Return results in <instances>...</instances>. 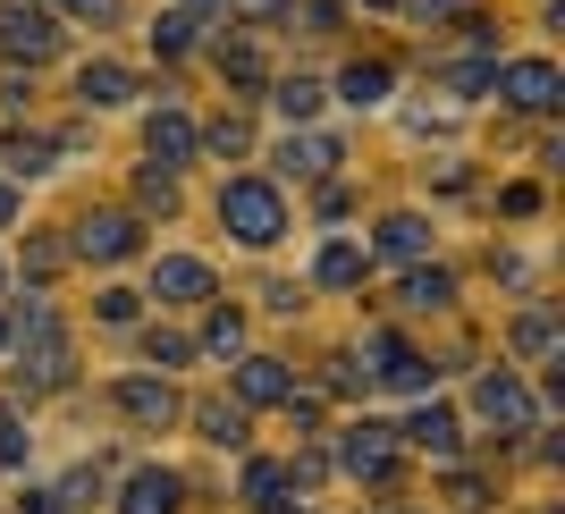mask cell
<instances>
[{"instance_id": "cell-32", "label": "cell", "mask_w": 565, "mask_h": 514, "mask_svg": "<svg viewBox=\"0 0 565 514\" xmlns=\"http://www.w3.org/2000/svg\"><path fill=\"white\" fill-rule=\"evenodd\" d=\"M60 9H68V18H85V25H110V18H118V0H60Z\"/></svg>"}, {"instance_id": "cell-26", "label": "cell", "mask_w": 565, "mask_h": 514, "mask_svg": "<svg viewBox=\"0 0 565 514\" xmlns=\"http://www.w3.org/2000/svg\"><path fill=\"white\" fill-rule=\"evenodd\" d=\"M279 490H287V472H279V464H254V472H245V497H254V506H270Z\"/></svg>"}, {"instance_id": "cell-6", "label": "cell", "mask_w": 565, "mask_h": 514, "mask_svg": "<svg viewBox=\"0 0 565 514\" xmlns=\"http://www.w3.org/2000/svg\"><path fill=\"white\" fill-rule=\"evenodd\" d=\"M0 43L18 51V60H43V51L60 43V25H51V9H34V0H9V9H0Z\"/></svg>"}, {"instance_id": "cell-27", "label": "cell", "mask_w": 565, "mask_h": 514, "mask_svg": "<svg viewBox=\"0 0 565 514\" xmlns=\"http://www.w3.org/2000/svg\"><path fill=\"white\" fill-rule=\"evenodd\" d=\"M203 346H212V354H236V346H245V321H236V312H220V321L203 329Z\"/></svg>"}, {"instance_id": "cell-2", "label": "cell", "mask_w": 565, "mask_h": 514, "mask_svg": "<svg viewBox=\"0 0 565 514\" xmlns=\"http://www.w3.org/2000/svg\"><path fill=\"white\" fill-rule=\"evenodd\" d=\"M9 346H18V363L43 379V388H51V379H68V338H60V321H51L43 304H25V321L9 329Z\"/></svg>"}, {"instance_id": "cell-28", "label": "cell", "mask_w": 565, "mask_h": 514, "mask_svg": "<svg viewBox=\"0 0 565 514\" xmlns=\"http://www.w3.org/2000/svg\"><path fill=\"white\" fill-rule=\"evenodd\" d=\"M0 464H25V430H18V414L0 405Z\"/></svg>"}, {"instance_id": "cell-24", "label": "cell", "mask_w": 565, "mask_h": 514, "mask_svg": "<svg viewBox=\"0 0 565 514\" xmlns=\"http://www.w3.org/2000/svg\"><path fill=\"white\" fill-rule=\"evenodd\" d=\"M203 430H212V447H245V414H228V405H203Z\"/></svg>"}, {"instance_id": "cell-11", "label": "cell", "mask_w": 565, "mask_h": 514, "mask_svg": "<svg viewBox=\"0 0 565 514\" xmlns=\"http://www.w3.org/2000/svg\"><path fill=\"white\" fill-rule=\"evenodd\" d=\"M363 363H380L372 379H388V388H423V379H430V363H423V354H405L397 338H363Z\"/></svg>"}, {"instance_id": "cell-9", "label": "cell", "mask_w": 565, "mask_h": 514, "mask_svg": "<svg viewBox=\"0 0 565 514\" xmlns=\"http://www.w3.org/2000/svg\"><path fill=\"white\" fill-rule=\"evenodd\" d=\"M118 405H127V421H143V430H169V421H178V388H169V379H127Z\"/></svg>"}, {"instance_id": "cell-7", "label": "cell", "mask_w": 565, "mask_h": 514, "mask_svg": "<svg viewBox=\"0 0 565 514\" xmlns=\"http://www.w3.org/2000/svg\"><path fill=\"white\" fill-rule=\"evenodd\" d=\"M76 254L85 261H127L136 254V219H127V211H94V219L76 228Z\"/></svg>"}, {"instance_id": "cell-29", "label": "cell", "mask_w": 565, "mask_h": 514, "mask_svg": "<svg viewBox=\"0 0 565 514\" xmlns=\"http://www.w3.org/2000/svg\"><path fill=\"white\" fill-rule=\"evenodd\" d=\"M51 161V143H9V178H34Z\"/></svg>"}, {"instance_id": "cell-25", "label": "cell", "mask_w": 565, "mask_h": 514, "mask_svg": "<svg viewBox=\"0 0 565 514\" xmlns=\"http://www.w3.org/2000/svg\"><path fill=\"white\" fill-rule=\"evenodd\" d=\"M203 143H212L220 161H236V152H245V143H254V136H245V118H220V127H212V136H203Z\"/></svg>"}, {"instance_id": "cell-15", "label": "cell", "mask_w": 565, "mask_h": 514, "mask_svg": "<svg viewBox=\"0 0 565 514\" xmlns=\"http://www.w3.org/2000/svg\"><path fill=\"white\" fill-rule=\"evenodd\" d=\"M405 447H423V456H456V414H448V405H423V414L405 421Z\"/></svg>"}, {"instance_id": "cell-34", "label": "cell", "mask_w": 565, "mask_h": 514, "mask_svg": "<svg viewBox=\"0 0 565 514\" xmlns=\"http://www.w3.org/2000/svg\"><path fill=\"white\" fill-rule=\"evenodd\" d=\"M414 9H423V18H448V9H456V0H414Z\"/></svg>"}, {"instance_id": "cell-23", "label": "cell", "mask_w": 565, "mask_h": 514, "mask_svg": "<svg viewBox=\"0 0 565 514\" xmlns=\"http://www.w3.org/2000/svg\"><path fill=\"white\" fill-rule=\"evenodd\" d=\"M220 76H228V85H262V60H254V43H220Z\"/></svg>"}, {"instance_id": "cell-8", "label": "cell", "mask_w": 565, "mask_h": 514, "mask_svg": "<svg viewBox=\"0 0 565 514\" xmlns=\"http://www.w3.org/2000/svg\"><path fill=\"white\" fill-rule=\"evenodd\" d=\"M118 514H178V472H161V464L127 472V490H118Z\"/></svg>"}, {"instance_id": "cell-5", "label": "cell", "mask_w": 565, "mask_h": 514, "mask_svg": "<svg viewBox=\"0 0 565 514\" xmlns=\"http://www.w3.org/2000/svg\"><path fill=\"white\" fill-rule=\"evenodd\" d=\"M338 464H347L354 481H380V472L397 464V430H380V421H354V430H338Z\"/></svg>"}, {"instance_id": "cell-20", "label": "cell", "mask_w": 565, "mask_h": 514, "mask_svg": "<svg viewBox=\"0 0 565 514\" xmlns=\"http://www.w3.org/2000/svg\"><path fill=\"white\" fill-rule=\"evenodd\" d=\"M448 296H456L448 270H414V279H405V312H439Z\"/></svg>"}, {"instance_id": "cell-12", "label": "cell", "mask_w": 565, "mask_h": 514, "mask_svg": "<svg viewBox=\"0 0 565 514\" xmlns=\"http://www.w3.org/2000/svg\"><path fill=\"white\" fill-rule=\"evenodd\" d=\"M143 143H152V169H186V161H194V127L169 110V101H161V118L143 127Z\"/></svg>"}, {"instance_id": "cell-18", "label": "cell", "mask_w": 565, "mask_h": 514, "mask_svg": "<svg viewBox=\"0 0 565 514\" xmlns=\"http://www.w3.org/2000/svg\"><path fill=\"white\" fill-rule=\"evenodd\" d=\"M312 279H321V287H354V279H363V245H347V236H338V245H321Z\"/></svg>"}, {"instance_id": "cell-37", "label": "cell", "mask_w": 565, "mask_h": 514, "mask_svg": "<svg viewBox=\"0 0 565 514\" xmlns=\"http://www.w3.org/2000/svg\"><path fill=\"white\" fill-rule=\"evenodd\" d=\"M0 346H9V321H0Z\"/></svg>"}, {"instance_id": "cell-14", "label": "cell", "mask_w": 565, "mask_h": 514, "mask_svg": "<svg viewBox=\"0 0 565 514\" xmlns=\"http://www.w3.org/2000/svg\"><path fill=\"white\" fill-rule=\"evenodd\" d=\"M76 94L94 101V110H110V101H136V76L118 68V60H85V76H76Z\"/></svg>"}, {"instance_id": "cell-3", "label": "cell", "mask_w": 565, "mask_h": 514, "mask_svg": "<svg viewBox=\"0 0 565 514\" xmlns=\"http://www.w3.org/2000/svg\"><path fill=\"white\" fill-rule=\"evenodd\" d=\"M490 85H498V101H515V110H557V68L548 60H507V68H490Z\"/></svg>"}, {"instance_id": "cell-13", "label": "cell", "mask_w": 565, "mask_h": 514, "mask_svg": "<svg viewBox=\"0 0 565 514\" xmlns=\"http://www.w3.org/2000/svg\"><path fill=\"white\" fill-rule=\"evenodd\" d=\"M152 296H169V304H194V296H212V270L186 254H169L161 270H152Z\"/></svg>"}, {"instance_id": "cell-17", "label": "cell", "mask_w": 565, "mask_h": 514, "mask_svg": "<svg viewBox=\"0 0 565 514\" xmlns=\"http://www.w3.org/2000/svg\"><path fill=\"white\" fill-rule=\"evenodd\" d=\"M372 245H380L388 261H414V254L430 245V228L414 219V211H397V219H380V236H372Z\"/></svg>"}, {"instance_id": "cell-30", "label": "cell", "mask_w": 565, "mask_h": 514, "mask_svg": "<svg viewBox=\"0 0 565 514\" xmlns=\"http://www.w3.org/2000/svg\"><path fill=\"white\" fill-rule=\"evenodd\" d=\"M143 354H152V363H186V338H169V329H152V338H143Z\"/></svg>"}, {"instance_id": "cell-36", "label": "cell", "mask_w": 565, "mask_h": 514, "mask_svg": "<svg viewBox=\"0 0 565 514\" xmlns=\"http://www.w3.org/2000/svg\"><path fill=\"white\" fill-rule=\"evenodd\" d=\"M245 9H279V0H245Z\"/></svg>"}, {"instance_id": "cell-35", "label": "cell", "mask_w": 565, "mask_h": 514, "mask_svg": "<svg viewBox=\"0 0 565 514\" xmlns=\"http://www.w3.org/2000/svg\"><path fill=\"white\" fill-rule=\"evenodd\" d=\"M9 219H18V194H9V186H0V228H9Z\"/></svg>"}, {"instance_id": "cell-22", "label": "cell", "mask_w": 565, "mask_h": 514, "mask_svg": "<svg viewBox=\"0 0 565 514\" xmlns=\"http://www.w3.org/2000/svg\"><path fill=\"white\" fill-rule=\"evenodd\" d=\"M194 34H203V25H194V9H169V18L152 25V43H161V51H194Z\"/></svg>"}, {"instance_id": "cell-16", "label": "cell", "mask_w": 565, "mask_h": 514, "mask_svg": "<svg viewBox=\"0 0 565 514\" xmlns=\"http://www.w3.org/2000/svg\"><path fill=\"white\" fill-rule=\"evenodd\" d=\"M279 169H296V178H321V169H338V143L305 127V136H287V143H279Z\"/></svg>"}, {"instance_id": "cell-33", "label": "cell", "mask_w": 565, "mask_h": 514, "mask_svg": "<svg viewBox=\"0 0 565 514\" xmlns=\"http://www.w3.org/2000/svg\"><path fill=\"white\" fill-rule=\"evenodd\" d=\"M18 514H60V497H51V490H34V497H18Z\"/></svg>"}, {"instance_id": "cell-10", "label": "cell", "mask_w": 565, "mask_h": 514, "mask_svg": "<svg viewBox=\"0 0 565 514\" xmlns=\"http://www.w3.org/2000/svg\"><path fill=\"white\" fill-rule=\"evenodd\" d=\"M236 397H245V405H287V397H296V388H287V363L245 354V363H236Z\"/></svg>"}, {"instance_id": "cell-31", "label": "cell", "mask_w": 565, "mask_h": 514, "mask_svg": "<svg viewBox=\"0 0 565 514\" xmlns=\"http://www.w3.org/2000/svg\"><path fill=\"white\" fill-rule=\"evenodd\" d=\"M515 338H523V346H532V354H541L548 338H557V321H548V312H523V321H515Z\"/></svg>"}, {"instance_id": "cell-21", "label": "cell", "mask_w": 565, "mask_h": 514, "mask_svg": "<svg viewBox=\"0 0 565 514\" xmlns=\"http://www.w3.org/2000/svg\"><path fill=\"white\" fill-rule=\"evenodd\" d=\"M279 110L296 118V127H305V118L321 110V85H312V76H287V85H279Z\"/></svg>"}, {"instance_id": "cell-1", "label": "cell", "mask_w": 565, "mask_h": 514, "mask_svg": "<svg viewBox=\"0 0 565 514\" xmlns=\"http://www.w3.org/2000/svg\"><path fill=\"white\" fill-rule=\"evenodd\" d=\"M220 228H228L236 245H279V228H287L279 186H270V178H236V186L220 194Z\"/></svg>"}, {"instance_id": "cell-4", "label": "cell", "mask_w": 565, "mask_h": 514, "mask_svg": "<svg viewBox=\"0 0 565 514\" xmlns=\"http://www.w3.org/2000/svg\"><path fill=\"white\" fill-rule=\"evenodd\" d=\"M472 405H481V421H490V430H507V439H523V430H532V388H523L515 372H490L481 388H472Z\"/></svg>"}, {"instance_id": "cell-19", "label": "cell", "mask_w": 565, "mask_h": 514, "mask_svg": "<svg viewBox=\"0 0 565 514\" xmlns=\"http://www.w3.org/2000/svg\"><path fill=\"white\" fill-rule=\"evenodd\" d=\"M338 94H347V101H354V110H372V101H380V94H388V68H380V60H354V68H347V76H338Z\"/></svg>"}]
</instances>
